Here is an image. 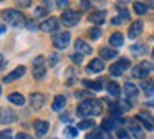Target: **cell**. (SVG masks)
Segmentation results:
<instances>
[{"label": "cell", "mask_w": 154, "mask_h": 139, "mask_svg": "<svg viewBox=\"0 0 154 139\" xmlns=\"http://www.w3.org/2000/svg\"><path fill=\"white\" fill-rule=\"evenodd\" d=\"M101 111H103V104L98 99H86L80 103L76 108V114L81 118H93V116L101 114Z\"/></svg>", "instance_id": "1"}, {"label": "cell", "mask_w": 154, "mask_h": 139, "mask_svg": "<svg viewBox=\"0 0 154 139\" xmlns=\"http://www.w3.org/2000/svg\"><path fill=\"white\" fill-rule=\"evenodd\" d=\"M0 17L5 20L7 23H10L12 26H22V25H27V20H25V15L17 10H4L0 13Z\"/></svg>", "instance_id": "2"}, {"label": "cell", "mask_w": 154, "mask_h": 139, "mask_svg": "<svg viewBox=\"0 0 154 139\" xmlns=\"http://www.w3.org/2000/svg\"><path fill=\"white\" fill-rule=\"evenodd\" d=\"M151 71H154V63L143 61V63H139V65H136L133 68V76L134 78H139V79H144Z\"/></svg>", "instance_id": "3"}, {"label": "cell", "mask_w": 154, "mask_h": 139, "mask_svg": "<svg viewBox=\"0 0 154 139\" xmlns=\"http://www.w3.org/2000/svg\"><path fill=\"white\" fill-rule=\"evenodd\" d=\"M70 33L68 32H60L57 33V35H53V46L58 50H63L68 46V43H70Z\"/></svg>", "instance_id": "4"}, {"label": "cell", "mask_w": 154, "mask_h": 139, "mask_svg": "<svg viewBox=\"0 0 154 139\" xmlns=\"http://www.w3.org/2000/svg\"><path fill=\"white\" fill-rule=\"evenodd\" d=\"M61 22L66 26H75L80 22V13L75 12V10H65V12L61 13Z\"/></svg>", "instance_id": "5"}, {"label": "cell", "mask_w": 154, "mask_h": 139, "mask_svg": "<svg viewBox=\"0 0 154 139\" xmlns=\"http://www.w3.org/2000/svg\"><path fill=\"white\" fill-rule=\"evenodd\" d=\"M128 68H129V60H119V61H116L114 65L109 66V73L113 76H119V75H123Z\"/></svg>", "instance_id": "6"}, {"label": "cell", "mask_w": 154, "mask_h": 139, "mask_svg": "<svg viewBox=\"0 0 154 139\" xmlns=\"http://www.w3.org/2000/svg\"><path fill=\"white\" fill-rule=\"evenodd\" d=\"M104 70V61L101 58L91 60V63L86 66V73H101Z\"/></svg>", "instance_id": "7"}, {"label": "cell", "mask_w": 154, "mask_h": 139, "mask_svg": "<svg viewBox=\"0 0 154 139\" xmlns=\"http://www.w3.org/2000/svg\"><path fill=\"white\" fill-rule=\"evenodd\" d=\"M38 28L42 30V32H53V30H57L58 28V20L55 18H48V20H45V22H42L40 25H38Z\"/></svg>", "instance_id": "8"}, {"label": "cell", "mask_w": 154, "mask_h": 139, "mask_svg": "<svg viewBox=\"0 0 154 139\" xmlns=\"http://www.w3.org/2000/svg\"><path fill=\"white\" fill-rule=\"evenodd\" d=\"M136 119L143 122L149 131H152V129H154V126H152L154 124V119H152V116H151L149 113H139V114L136 116Z\"/></svg>", "instance_id": "9"}, {"label": "cell", "mask_w": 154, "mask_h": 139, "mask_svg": "<svg viewBox=\"0 0 154 139\" xmlns=\"http://www.w3.org/2000/svg\"><path fill=\"white\" fill-rule=\"evenodd\" d=\"M25 73V66H17V68L14 70V71L10 73V75H7L4 78V83H10V81H15V79H18L20 76H23Z\"/></svg>", "instance_id": "10"}, {"label": "cell", "mask_w": 154, "mask_h": 139, "mask_svg": "<svg viewBox=\"0 0 154 139\" xmlns=\"http://www.w3.org/2000/svg\"><path fill=\"white\" fill-rule=\"evenodd\" d=\"M75 48H76V53H80V55H90V53L93 51V50H91V46L88 45L86 42H83V40H76Z\"/></svg>", "instance_id": "11"}, {"label": "cell", "mask_w": 154, "mask_h": 139, "mask_svg": "<svg viewBox=\"0 0 154 139\" xmlns=\"http://www.w3.org/2000/svg\"><path fill=\"white\" fill-rule=\"evenodd\" d=\"M15 121V114L14 111H10V109H2L0 111V122L2 124H10V122Z\"/></svg>", "instance_id": "12"}, {"label": "cell", "mask_w": 154, "mask_h": 139, "mask_svg": "<svg viewBox=\"0 0 154 139\" xmlns=\"http://www.w3.org/2000/svg\"><path fill=\"white\" fill-rule=\"evenodd\" d=\"M141 32H143V22H141V20H137V22H134L133 25L129 26V38L131 40L137 38V36L141 35Z\"/></svg>", "instance_id": "13"}, {"label": "cell", "mask_w": 154, "mask_h": 139, "mask_svg": "<svg viewBox=\"0 0 154 139\" xmlns=\"http://www.w3.org/2000/svg\"><path fill=\"white\" fill-rule=\"evenodd\" d=\"M30 103H32V108L33 109H40L45 104V96L40 94V93H33L30 98Z\"/></svg>", "instance_id": "14"}, {"label": "cell", "mask_w": 154, "mask_h": 139, "mask_svg": "<svg viewBox=\"0 0 154 139\" xmlns=\"http://www.w3.org/2000/svg\"><path fill=\"white\" fill-rule=\"evenodd\" d=\"M124 93H126L128 99H134L139 94V89H137V86L133 85V83H126V85H124Z\"/></svg>", "instance_id": "15"}, {"label": "cell", "mask_w": 154, "mask_h": 139, "mask_svg": "<svg viewBox=\"0 0 154 139\" xmlns=\"http://www.w3.org/2000/svg\"><path fill=\"white\" fill-rule=\"evenodd\" d=\"M129 122V129H131V132H133V136L136 139H144V132H143V129H141V126L137 124L136 121H128Z\"/></svg>", "instance_id": "16"}, {"label": "cell", "mask_w": 154, "mask_h": 139, "mask_svg": "<svg viewBox=\"0 0 154 139\" xmlns=\"http://www.w3.org/2000/svg\"><path fill=\"white\" fill-rule=\"evenodd\" d=\"M100 55H101V60L103 58L111 60V58H116L118 56V51L114 48H109V46H103V48H100Z\"/></svg>", "instance_id": "17"}, {"label": "cell", "mask_w": 154, "mask_h": 139, "mask_svg": "<svg viewBox=\"0 0 154 139\" xmlns=\"http://www.w3.org/2000/svg\"><path fill=\"white\" fill-rule=\"evenodd\" d=\"M33 128H35V132H37L38 136H43V134H47V131H48V122L47 121H35V124H33Z\"/></svg>", "instance_id": "18"}, {"label": "cell", "mask_w": 154, "mask_h": 139, "mask_svg": "<svg viewBox=\"0 0 154 139\" xmlns=\"http://www.w3.org/2000/svg\"><path fill=\"white\" fill-rule=\"evenodd\" d=\"M104 18H106V12L104 10H98V12H93L90 15V20L93 23H96V25H101L104 22Z\"/></svg>", "instance_id": "19"}, {"label": "cell", "mask_w": 154, "mask_h": 139, "mask_svg": "<svg viewBox=\"0 0 154 139\" xmlns=\"http://www.w3.org/2000/svg\"><path fill=\"white\" fill-rule=\"evenodd\" d=\"M124 43V36L121 35V33H113L109 38V45L113 46V48H119V46H123Z\"/></svg>", "instance_id": "20"}, {"label": "cell", "mask_w": 154, "mask_h": 139, "mask_svg": "<svg viewBox=\"0 0 154 139\" xmlns=\"http://www.w3.org/2000/svg\"><path fill=\"white\" fill-rule=\"evenodd\" d=\"M8 101L14 103V104H17V106H23L25 104V98L20 94V93H10V94H8Z\"/></svg>", "instance_id": "21"}, {"label": "cell", "mask_w": 154, "mask_h": 139, "mask_svg": "<svg viewBox=\"0 0 154 139\" xmlns=\"http://www.w3.org/2000/svg\"><path fill=\"white\" fill-rule=\"evenodd\" d=\"M106 89H108V93H109L111 96H119L121 94V88H119V85L118 83H114V81H109L106 85Z\"/></svg>", "instance_id": "22"}, {"label": "cell", "mask_w": 154, "mask_h": 139, "mask_svg": "<svg viewBox=\"0 0 154 139\" xmlns=\"http://www.w3.org/2000/svg\"><path fill=\"white\" fill-rule=\"evenodd\" d=\"M65 104H66V98L60 94V96H57V98H55L53 106H51V108H53V111H61Z\"/></svg>", "instance_id": "23"}, {"label": "cell", "mask_w": 154, "mask_h": 139, "mask_svg": "<svg viewBox=\"0 0 154 139\" xmlns=\"http://www.w3.org/2000/svg\"><path fill=\"white\" fill-rule=\"evenodd\" d=\"M83 85L86 86L88 89H94V91H100V89H103V85H101V81H91V79H83Z\"/></svg>", "instance_id": "24"}, {"label": "cell", "mask_w": 154, "mask_h": 139, "mask_svg": "<svg viewBox=\"0 0 154 139\" xmlns=\"http://www.w3.org/2000/svg\"><path fill=\"white\" fill-rule=\"evenodd\" d=\"M101 126H103V129H106V131H111V129H114V126H116V119L114 118H104Z\"/></svg>", "instance_id": "25"}, {"label": "cell", "mask_w": 154, "mask_h": 139, "mask_svg": "<svg viewBox=\"0 0 154 139\" xmlns=\"http://www.w3.org/2000/svg\"><path fill=\"white\" fill-rule=\"evenodd\" d=\"M133 8H134V12H136L137 15H143V13L147 12V5H146V3H143V2H136L133 5Z\"/></svg>", "instance_id": "26"}, {"label": "cell", "mask_w": 154, "mask_h": 139, "mask_svg": "<svg viewBox=\"0 0 154 139\" xmlns=\"http://www.w3.org/2000/svg\"><path fill=\"white\" fill-rule=\"evenodd\" d=\"M141 88H143V91L146 93V94H152L154 93V81H144L143 85H141Z\"/></svg>", "instance_id": "27"}, {"label": "cell", "mask_w": 154, "mask_h": 139, "mask_svg": "<svg viewBox=\"0 0 154 139\" xmlns=\"http://www.w3.org/2000/svg\"><path fill=\"white\" fill-rule=\"evenodd\" d=\"M93 119H83V121H80L78 122V129H90V128H93Z\"/></svg>", "instance_id": "28"}, {"label": "cell", "mask_w": 154, "mask_h": 139, "mask_svg": "<svg viewBox=\"0 0 154 139\" xmlns=\"http://www.w3.org/2000/svg\"><path fill=\"white\" fill-rule=\"evenodd\" d=\"M131 51H133V53H136V55H143V53L146 51V46H144L143 43H137V45L131 46Z\"/></svg>", "instance_id": "29"}, {"label": "cell", "mask_w": 154, "mask_h": 139, "mask_svg": "<svg viewBox=\"0 0 154 139\" xmlns=\"http://www.w3.org/2000/svg\"><path fill=\"white\" fill-rule=\"evenodd\" d=\"M63 134L68 136V137H75V136L78 134V129H76V128H71V126H68V128L63 129Z\"/></svg>", "instance_id": "30"}, {"label": "cell", "mask_w": 154, "mask_h": 139, "mask_svg": "<svg viewBox=\"0 0 154 139\" xmlns=\"http://www.w3.org/2000/svg\"><path fill=\"white\" fill-rule=\"evenodd\" d=\"M0 139H14V132L10 129H4L0 131Z\"/></svg>", "instance_id": "31"}, {"label": "cell", "mask_w": 154, "mask_h": 139, "mask_svg": "<svg viewBox=\"0 0 154 139\" xmlns=\"http://www.w3.org/2000/svg\"><path fill=\"white\" fill-rule=\"evenodd\" d=\"M33 76H35V79H42V78H43V76H45V68H43V66H40V68H35Z\"/></svg>", "instance_id": "32"}, {"label": "cell", "mask_w": 154, "mask_h": 139, "mask_svg": "<svg viewBox=\"0 0 154 139\" xmlns=\"http://www.w3.org/2000/svg\"><path fill=\"white\" fill-rule=\"evenodd\" d=\"M86 139H101V131L100 129H94L93 132H90V134L86 136Z\"/></svg>", "instance_id": "33"}, {"label": "cell", "mask_w": 154, "mask_h": 139, "mask_svg": "<svg viewBox=\"0 0 154 139\" xmlns=\"http://www.w3.org/2000/svg\"><path fill=\"white\" fill-rule=\"evenodd\" d=\"M118 139H131V136L124 129H118Z\"/></svg>", "instance_id": "34"}, {"label": "cell", "mask_w": 154, "mask_h": 139, "mask_svg": "<svg viewBox=\"0 0 154 139\" xmlns=\"http://www.w3.org/2000/svg\"><path fill=\"white\" fill-rule=\"evenodd\" d=\"M90 36H91L93 40H98V38L101 36V30H98V28H91V30H90Z\"/></svg>", "instance_id": "35"}, {"label": "cell", "mask_w": 154, "mask_h": 139, "mask_svg": "<svg viewBox=\"0 0 154 139\" xmlns=\"http://www.w3.org/2000/svg\"><path fill=\"white\" fill-rule=\"evenodd\" d=\"M47 15V8H43V7H40V8L35 10V17H43Z\"/></svg>", "instance_id": "36"}, {"label": "cell", "mask_w": 154, "mask_h": 139, "mask_svg": "<svg viewBox=\"0 0 154 139\" xmlns=\"http://www.w3.org/2000/svg\"><path fill=\"white\" fill-rule=\"evenodd\" d=\"M71 60H73L75 63H81V61H83V55H80V53H75V55H71Z\"/></svg>", "instance_id": "37"}, {"label": "cell", "mask_w": 154, "mask_h": 139, "mask_svg": "<svg viewBox=\"0 0 154 139\" xmlns=\"http://www.w3.org/2000/svg\"><path fill=\"white\" fill-rule=\"evenodd\" d=\"M33 65H35V68H37L38 65L43 66V56H37V58H35V61H33Z\"/></svg>", "instance_id": "38"}, {"label": "cell", "mask_w": 154, "mask_h": 139, "mask_svg": "<svg viewBox=\"0 0 154 139\" xmlns=\"http://www.w3.org/2000/svg\"><path fill=\"white\" fill-rule=\"evenodd\" d=\"M17 5L22 7V8H28V7L32 5V2H30V0H28V2H17Z\"/></svg>", "instance_id": "39"}, {"label": "cell", "mask_w": 154, "mask_h": 139, "mask_svg": "<svg viewBox=\"0 0 154 139\" xmlns=\"http://www.w3.org/2000/svg\"><path fill=\"white\" fill-rule=\"evenodd\" d=\"M15 139H32L28 134H25V132H18L17 136H15Z\"/></svg>", "instance_id": "40"}, {"label": "cell", "mask_w": 154, "mask_h": 139, "mask_svg": "<svg viewBox=\"0 0 154 139\" xmlns=\"http://www.w3.org/2000/svg\"><path fill=\"white\" fill-rule=\"evenodd\" d=\"M58 58H60L58 55H53V56L50 58V65H57V63H58Z\"/></svg>", "instance_id": "41"}, {"label": "cell", "mask_w": 154, "mask_h": 139, "mask_svg": "<svg viewBox=\"0 0 154 139\" xmlns=\"http://www.w3.org/2000/svg\"><path fill=\"white\" fill-rule=\"evenodd\" d=\"M90 5H91V3H90V2H81V8H83V10H86V8H90Z\"/></svg>", "instance_id": "42"}, {"label": "cell", "mask_w": 154, "mask_h": 139, "mask_svg": "<svg viewBox=\"0 0 154 139\" xmlns=\"http://www.w3.org/2000/svg\"><path fill=\"white\" fill-rule=\"evenodd\" d=\"M27 26H28V28H32V30H33V28H37V25H35L33 22H27Z\"/></svg>", "instance_id": "43"}, {"label": "cell", "mask_w": 154, "mask_h": 139, "mask_svg": "<svg viewBox=\"0 0 154 139\" xmlns=\"http://www.w3.org/2000/svg\"><path fill=\"white\" fill-rule=\"evenodd\" d=\"M57 3H58L60 7H65V5H68V2H63V0H60V2H57Z\"/></svg>", "instance_id": "44"}, {"label": "cell", "mask_w": 154, "mask_h": 139, "mask_svg": "<svg viewBox=\"0 0 154 139\" xmlns=\"http://www.w3.org/2000/svg\"><path fill=\"white\" fill-rule=\"evenodd\" d=\"M4 33H5V26L0 25V35H4Z\"/></svg>", "instance_id": "45"}, {"label": "cell", "mask_w": 154, "mask_h": 139, "mask_svg": "<svg viewBox=\"0 0 154 139\" xmlns=\"http://www.w3.org/2000/svg\"><path fill=\"white\" fill-rule=\"evenodd\" d=\"M61 119H63V121H71L70 116H61Z\"/></svg>", "instance_id": "46"}, {"label": "cell", "mask_w": 154, "mask_h": 139, "mask_svg": "<svg viewBox=\"0 0 154 139\" xmlns=\"http://www.w3.org/2000/svg\"><path fill=\"white\" fill-rule=\"evenodd\" d=\"M2 66H4V58L0 56V68H2Z\"/></svg>", "instance_id": "47"}, {"label": "cell", "mask_w": 154, "mask_h": 139, "mask_svg": "<svg viewBox=\"0 0 154 139\" xmlns=\"http://www.w3.org/2000/svg\"><path fill=\"white\" fill-rule=\"evenodd\" d=\"M147 5H151V7H152V8H154V2H149V3H147Z\"/></svg>", "instance_id": "48"}, {"label": "cell", "mask_w": 154, "mask_h": 139, "mask_svg": "<svg viewBox=\"0 0 154 139\" xmlns=\"http://www.w3.org/2000/svg\"><path fill=\"white\" fill-rule=\"evenodd\" d=\"M152 58H154V50H152Z\"/></svg>", "instance_id": "49"}]
</instances>
